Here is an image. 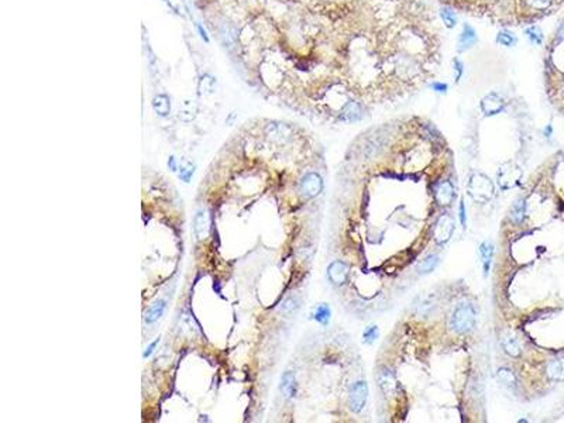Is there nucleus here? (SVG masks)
Returning a JSON list of instances; mask_svg holds the SVG:
<instances>
[{
    "mask_svg": "<svg viewBox=\"0 0 564 423\" xmlns=\"http://www.w3.org/2000/svg\"><path fill=\"white\" fill-rule=\"evenodd\" d=\"M467 192H468L470 198L475 202L487 203L492 199L495 188H494V184L488 176L484 175V174H474L468 182Z\"/></svg>",
    "mask_w": 564,
    "mask_h": 423,
    "instance_id": "1",
    "label": "nucleus"
},
{
    "mask_svg": "<svg viewBox=\"0 0 564 423\" xmlns=\"http://www.w3.org/2000/svg\"><path fill=\"white\" fill-rule=\"evenodd\" d=\"M475 321H477V315H475L474 307L468 304H463L457 307L450 319V327L456 332V333H467L470 330H473V327L475 326Z\"/></svg>",
    "mask_w": 564,
    "mask_h": 423,
    "instance_id": "2",
    "label": "nucleus"
},
{
    "mask_svg": "<svg viewBox=\"0 0 564 423\" xmlns=\"http://www.w3.org/2000/svg\"><path fill=\"white\" fill-rule=\"evenodd\" d=\"M520 176H522V171L514 162H506L504 165H501L497 174L498 184L502 189H511L516 186L519 184Z\"/></svg>",
    "mask_w": 564,
    "mask_h": 423,
    "instance_id": "3",
    "label": "nucleus"
},
{
    "mask_svg": "<svg viewBox=\"0 0 564 423\" xmlns=\"http://www.w3.org/2000/svg\"><path fill=\"white\" fill-rule=\"evenodd\" d=\"M367 395H368V387H367V382L365 381H358L353 385L351 391H350V399H348V405L350 409L353 412H360L361 409L364 408L365 402H367Z\"/></svg>",
    "mask_w": 564,
    "mask_h": 423,
    "instance_id": "4",
    "label": "nucleus"
},
{
    "mask_svg": "<svg viewBox=\"0 0 564 423\" xmlns=\"http://www.w3.org/2000/svg\"><path fill=\"white\" fill-rule=\"evenodd\" d=\"M322 188H323V181H322L320 176L317 175V174H315V172H311V174L305 175V178L300 182V192L306 198L317 196L320 193Z\"/></svg>",
    "mask_w": 564,
    "mask_h": 423,
    "instance_id": "5",
    "label": "nucleus"
},
{
    "mask_svg": "<svg viewBox=\"0 0 564 423\" xmlns=\"http://www.w3.org/2000/svg\"><path fill=\"white\" fill-rule=\"evenodd\" d=\"M453 232H454V220L447 215H443L436 223L434 238L439 244H443L450 240V237L453 236Z\"/></svg>",
    "mask_w": 564,
    "mask_h": 423,
    "instance_id": "6",
    "label": "nucleus"
},
{
    "mask_svg": "<svg viewBox=\"0 0 564 423\" xmlns=\"http://www.w3.org/2000/svg\"><path fill=\"white\" fill-rule=\"evenodd\" d=\"M504 107V99L498 93H490L485 98H482V101H481V109L487 116H492V115L502 112Z\"/></svg>",
    "mask_w": 564,
    "mask_h": 423,
    "instance_id": "7",
    "label": "nucleus"
},
{
    "mask_svg": "<svg viewBox=\"0 0 564 423\" xmlns=\"http://www.w3.org/2000/svg\"><path fill=\"white\" fill-rule=\"evenodd\" d=\"M327 274L329 278L333 284L336 285H342L346 282V279L348 277V265L343 261H334L329 265L327 268Z\"/></svg>",
    "mask_w": 564,
    "mask_h": 423,
    "instance_id": "8",
    "label": "nucleus"
},
{
    "mask_svg": "<svg viewBox=\"0 0 564 423\" xmlns=\"http://www.w3.org/2000/svg\"><path fill=\"white\" fill-rule=\"evenodd\" d=\"M378 382H380V387L382 388L384 394L391 395L397 391V379L394 377V374L388 370H381L380 374H378Z\"/></svg>",
    "mask_w": 564,
    "mask_h": 423,
    "instance_id": "9",
    "label": "nucleus"
},
{
    "mask_svg": "<svg viewBox=\"0 0 564 423\" xmlns=\"http://www.w3.org/2000/svg\"><path fill=\"white\" fill-rule=\"evenodd\" d=\"M198 113V104L192 99H185L179 104V118L185 123L192 121Z\"/></svg>",
    "mask_w": 564,
    "mask_h": 423,
    "instance_id": "10",
    "label": "nucleus"
},
{
    "mask_svg": "<svg viewBox=\"0 0 564 423\" xmlns=\"http://www.w3.org/2000/svg\"><path fill=\"white\" fill-rule=\"evenodd\" d=\"M453 196H454V188L450 182H442L437 188H436V201L442 206L451 203L453 201Z\"/></svg>",
    "mask_w": 564,
    "mask_h": 423,
    "instance_id": "11",
    "label": "nucleus"
},
{
    "mask_svg": "<svg viewBox=\"0 0 564 423\" xmlns=\"http://www.w3.org/2000/svg\"><path fill=\"white\" fill-rule=\"evenodd\" d=\"M477 41V34L473 30V27H470L468 24H465L463 27V33L460 34V38H459V51H465L468 48H471Z\"/></svg>",
    "mask_w": 564,
    "mask_h": 423,
    "instance_id": "12",
    "label": "nucleus"
},
{
    "mask_svg": "<svg viewBox=\"0 0 564 423\" xmlns=\"http://www.w3.org/2000/svg\"><path fill=\"white\" fill-rule=\"evenodd\" d=\"M361 116H363L361 106L357 102L347 103L340 112V118L343 121H356L358 118H361Z\"/></svg>",
    "mask_w": 564,
    "mask_h": 423,
    "instance_id": "13",
    "label": "nucleus"
},
{
    "mask_svg": "<svg viewBox=\"0 0 564 423\" xmlns=\"http://www.w3.org/2000/svg\"><path fill=\"white\" fill-rule=\"evenodd\" d=\"M152 109L158 116L165 117L171 112V102L166 95H157L152 99Z\"/></svg>",
    "mask_w": 564,
    "mask_h": 423,
    "instance_id": "14",
    "label": "nucleus"
},
{
    "mask_svg": "<svg viewBox=\"0 0 564 423\" xmlns=\"http://www.w3.org/2000/svg\"><path fill=\"white\" fill-rule=\"evenodd\" d=\"M193 232L198 238H203L208 232V216L203 210H199L193 220Z\"/></svg>",
    "mask_w": 564,
    "mask_h": 423,
    "instance_id": "15",
    "label": "nucleus"
},
{
    "mask_svg": "<svg viewBox=\"0 0 564 423\" xmlns=\"http://www.w3.org/2000/svg\"><path fill=\"white\" fill-rule=\"evenodd\" d=\"M480 255H481V261H482V268H484V275H488L490 272V265L491 260H492V255H494V246L490 241H484L481 246H480Z\"/></svg>",
    "mask_w": 564,
    "mask_h": 423,
    "instance_id": "16",
    "label": "nucleus"
},
{
    "mask_svg": "<svg viewBox=\"0 0 564 423\" xmlns=\"http://www.w3.org/2000/svg\"><path fill=\"white\" fill-rule=\"evenodd\" d=\"M547 375L553 381H564V357L556 358L547 365Z\"/></svg>",
    "mask_w": 564,
    "mask_h": 423,
    "instance_id": "17",
    "label": "nucleus"
},
{
    "mask_svg": "<svg viewBox=\"0 0 564 423\" xmlns=\"http://www.w3.org/2000/svg\"><path fill=\"white\" fill-rule=\"evenodd\" d=\"M281 389L286 398H292V396L295 395V392H297V385H295V377H294L292 372L288 371V372L283 374V377H282Z\"/></svg>",
    "mask_w": 564,
    "mask_h": 423,
    "instance_id": "18",
    "label": "nucleus"
},
{
    "mask_svg": "<svg viewBox=\"0 0 564 423\" xmlns=\"http://www.w3.org/2000/svg\"><path fill=\"white\" fill-rule=\"evenodd\" d=\"M164 310H165V302H164V301H157V302L147 310V313H146V321H147V323H154V321H157L161 316H163Z\"/></svg>",
    "mask_w": 564,
    "mask_h": 423,
    "instance_id": "19",
    "label": "nucleus"
},
{
    "mask_svg": "<svg viewBox=\"0 0 564 423\" xmlns=\"http://www.w3.org/2000/svg\"><path fill=\"white\" fill-rule=\"evenodd\" d=\"M437 264H439V257L437 255H434V254L428 255L422 263L417 265V272L419 274H429L437 267Z\"/></svg>",
    "mask_w": 564,
    "mask_h": 423,
    "instance_id": "20",
    "label": "nucleus"
},
{
    "mask_svg": "<svg viewBox=\"0 0 564 423\" xmlns=\"http://www.w3.org/2000/svg\"><path fill=\"white\" fill-rule=\"evenodd\" d=\"M498 379L508 388H515L516 387V377L508 368H499L498 370Z\"/></svg>",
    "mask_w": 564,
    "mask_h": 423,
    "instance_id": "21",
    "label": "nucleus"
},
{
    "mask_svg": "<svg viewBox=\"0 0 564 423\" xmlns=\"http://www.w3.org/2000/svg\"><path fill=\"white\" fill-rule=\"evenodd\" d=\"M215 88H216V79H215L212 75H209V73L203 75L202 79H200V82H199V90H200V93H203V95H210V93L215 92Z\"/></svg>",
    "mask_w": 564,
    "mask_h": 423,
    "instance_id": "22",
    "label": "nucleus"
},
{
    "mask_svg": "<svg viewBox=\"0 0 564 423\" xmlns=\"http://www.w3.org/2000/svg\"><path fill=\"white\" fill-rule=\"evenodd\" d=\"M502 346H504L505 351L511 355V357H519L520 355V347L518 344V341L514 338V337H504L502 340Z\"/></svg>",
    "mask_w": 564,
    "mask_h": 423,
    "instance_id": "23",
    "label": "nucleus"
},
{
    "mask_svg": "<svg viewBox=\"0 0 564 423\" xmlns=\"http://www.w3.org/2000/svg\"><path fill=\"white\" fill-rule=\"evenodd\" d=\"M525 213H526V203L523 199H519L516 203L512 206V212H511V218L514 221L520 223L523 218H525Z\"/></svg>",
    "mask_w": 564,
    "mask_h": 423,
    "instance_id": "24",
    "label": "nucleus"
},
{
    "mask_svg": "<svg viewBox=\"0 0 564 423\" xmlns=\"http://www.w3.org/2000/svg\"><path fill=\"white\" fill-rule=\"evenodd\" d=\"M497 41H498L499 44L505 45V47H512V45L516 44L518 40H516V37H515L514 33H511V31H508V30H502V31L498 33Z\"/></svg>",
    "mask_w": 564,
    "mask_h": 423,
    "instance_id": "25",
    "label": "nucleus"
},
{
    "mask_svg": "<svg viewBox=\"0 0 564 423\" xmlns=\"http://www.w3.org/2000/svg\"><path fill=\"white\" fill-rule=\"evenodd\" d=\"M313 318L319 321V323L326 324L327 321H329V319H330V307L327 306V305H325V304L319 305V306L316 307L315 313H313Z\"/></svg>",
    "mask_w": 564,
    "mask_h": 423,
    "instance_id": "26",
    "label": "nucleus"
},
{
    "mask_svg": "<svg viewBox=\"0 0 564 423\" xmlns=\"http://www.w3.org/2000/svg\"><path fill=\"white\" fill-rule=\"evenodd\" d=\"M193 171H195V168H193L192 164L189 161L183 160L179 165V178L185 182H189V179L193 175Z\"/></svg>",
    "mask_w": 564,
    "mask_h": 423,
    "instance_id": "27",
    "label": "nucleus"
},
{
    "mask_svg": "<svg viewBox=\"0 0 564 423\" xmlns=\"http://www.w3.org/2000/svg\"><path fill=\"white\" fill-rule=\"evenodd\" d=\"M440 16H442L445 24L448 27V29H453V27L457 24V17H456V13H454L453 10L447 9V7H443L442 12H440Z\"/></svg>",
    "mask_w": 564,
    "mask_h": 423,
    "instance_id": "28",
    "label": "nucleus"
},
{
    "mask_svg": "<svg viewBox=\"0 0 564 423\" xmlns=\"http://www.w3.org/2000/svg\"><path fill=\"white\" fill-rule=\"evenodd\" d=\"M525 34L528 35V38H529L533 44L540 45L543 43V33H542V30L539 29V27H536V26L529 27V29L525 31Z\"/></svg>",
    "mask_w": 564,
    "mask_h": 423,
    "instance_id": "29",
    "label": "nucleus"
},
{
    "mask_svg": "<svg viewBox=\"0 0 564 423\" xmlns=\"http://www.w3.org/2000/svg\"><path fill=\"white\" fill-rule=\"evenodd\" d=\"M297 299L294 298H288L286 301H283V304L281 305V310L283 313H292L295 309L298 307Z\"/></svg>",
    "mask_w": 564,
    "mask_h": 423,
    "instance_id": "30",
    "label": "nucleus"
},
{
    "mask_svg": "<svg viewBox=\"0 0 564 423\" xmlns=\"http://www.w3.org/2000/svg\"><path fill=\"white\" fill-rule=\"evenodd\" d=\"M363 337H364V341L372 343V341L378 337V329H377V326H370V327L364 332Z\"/></svg>",
    "mask_w": 564,
    "mask_h": 423,
    "instance_id": "31",
    "label": "nucleus"
},
{
    "mask_svg": "<svg viewBox=\"0 0 564 423\" xmlns=\"http://www.w3.org/2000/svg\"><path fill=\"white\" fill-rule=\"evenodd\" d=\"M533 9H546L549 7V4L551 3V0H526Z\"/></svg>",
    "mask_w": 564,
    "mask_h": 423,
    "instance_id": "32",
    "label": "nucleus"
},
{
    "mask_svg": "<svg viewBox=\"0 0 564 423\" xmlns=\"http://www.w3.org/2000/svg\"><path fill=\"white\" fill-rule=\"evenodd\" d=\"M431 88L434 89V90H437V92H443L445 93L446 90H447V85H445V84H431Z\"/></svg>",
    "mask_w": 564,
    "mask_h": 423,
    "instance_id": "33",
    "label": "nucleus"
},
{
    "mask_svg": "<svg viewBox=\"0 0 564 423\" xmlns=\"http://www.w3.org/2000/svg\"><path fill=\"white\" fill-rule=\"evenodd\" d=\"M460 221L461 224L465 227V212H464V202L460 203Z\"/></svg>",
    "mask_w": 564,
    "mask_h": 423,
    "instance_id": "34",
    "label": "nucleus"
},
{
    "mask_svg": "<svg viewBox=\"0 0 564 423\" xmlns=\"http://www.w3.org/2000/svg\"><path fill=\"white\" fill-rule=\"evenodd\" d=\"M157 344H158V340H155L154 343H151V344H149V349H147V350H146V353H144V357H149V354L152 353V350H154V347H155Z\"/></svg>",
    "mask_w": 564,
    "mask_h": 423,
    "instance_id": "35",
    "label": "nucleus"
},
{
    "mask_svg": "<svg viewBox=\"0 0 564 423\" xmlns=\"http://www.w3.org/2000/svg\"><path fill=\"white\" fill-rule=\"evenodd\" d=\"M557 38H559V40H564V21L562 23V26L559 27V31H557Z\"/></svg>",
    "mask_w": 564,
    "mask_h": 423,
    "instance_id": "36",
    "label": "nucleus"
},
{
    "mask_svg": "<svg viewBox=\"0 0 564 423\" xmlns=\"http://www.w3.org/2000/svg\"><path fill=\"white\" fill-rule=\"evenodd\" d=\"M168 167H171V169H172V171H177V167H175V160H174V157H171V158H169V161H168Z\"/></svg>",
    "mask_w": 564,
    "mask_h": 423,
    "instance_id": "37",
    "label": "nucleus"
},
{
    "mask_svg": "<svg viewBox=\"0 0 564 423\" xmlns=\"http://www.w3.org/2000/svg\"><path fill=\"white\" fill-rule=\"evenodd\" d=\"M563 89H564V86H563Z\"/></svg>",
    "mask_w": 564,
    "mask_h": 423,
    "instance_id": "38",
    "label": "nucleus"
}]
</instances>
